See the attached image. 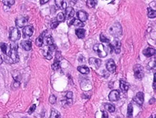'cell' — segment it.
<instances>
[{"mask_svg": "<svg viewBox=\"0 0 156 118\" xmlns=\"http://www.w3.org/2000/svg\"><path fill=\"white\" fill-rule=\"evenodd\" d=\"M7 56V57L6 58V60L9 63H15L18 62L19 57L17 54V45L9 46V50Z\"/></svg>", "mask_w": 156, "mask_h": 118, "instance_id": "6da1fadb", "label": "cell"}, {"mask_svg": "<svg viewBox=\"0 0 156 118\" xmlns=\"http://www.w3.org/2000/svg\"><path fill=\"white\" fill-rule=\"evenodd\" d=\"M109 33L111 36L115 38H119L121 36L122 34V28H121L120 23H116L112 25L109 28Z\"/></svg>", "mask_w": 156, "mask_h": 118, "instance_id": "7a4b0ae2", "label": "cell"}, {"mask_svg": "<svg viewBox=\"0 0 156 118\" xmlns=\"http://www.w3.org/2000/svg\"><path fill=\"white\" fill-rule=\"evenodd\" d=\"M93 49L100 57H105L107 55V52L102 44H96V45H94Z\"/></svg>", "mask_w": 156, "mask_h": 118, "instance_id": "3957f363", "label": "cell"}, {"mask_svg": "<svg viewBox=\"0 0 156 118\" xmlns=\"http://www.w3.org/2000/svg\"><path fill=\"white\" fill-rule=\"evenodd\" d=\"M9 39L12 41H16L20 38V31L17 28H11L9 31Z\"/></svg>", "mask_w": 156, "mask_h": 118, "instance_id": "277c9868", "label": "cell"}, {"mask_svg": "<svg viewBox=\"0 0 156 118\" xmlns=\"http://www.w3.org/2000/svg\"><path fill=\"white\" fill-rule=\"evenodd\" d=\"M134 76L137 79H142L144 77V70H143V67H142V65H135L134 66Z\"/></svg>", "mask_w": 156, "mask_h": 118, "instance_id": "5b68a950", "label": "cell"}, {"mask_svg": "<svg viewBox=\"0 0 156 118\" xmlns=\"http://www.w3.org/2000/svg\"><path fill=\"white\" fill-rule=\"evenodd\" d=\"M110 47H111V49H113L114 52H115L116 54H119L121 52V41H119V40L115 39V40L111 44Z\"/></svg>", "mask_w": 156, "mask_h": 118, "instance_id": "8992f818", "label": "cell"}, {"mask_svg": "<svg viewBox=\"0 0 156 118\" xmlns=\"http://www.w3.org/2000/svg\"><path fill=\"white\" fill-rule=\"evenodd\" d=\"M28 18L27 17H21L17 18L15 21L16 25L18 28H24L27 25L28 23Z\"/></svg>", "mask_w": 156, "mask_h": 118, "instance_id": "52a82bcc", "label": "cell"}, {"mask_svg": "<svg viewBox=\"0 0 156 118\" xmlns=\"http://www.w3.org/2000/svg\"><path fill=\"white\" fill-rule=\"evenodd\" d=\"M23 33L24 37L31 36L33 33V25H26L23 29Z\"/></svg>", "mask_w": 156, "mask_h": 118, "instance_id": "ba28073f", "label": "cell"}, {"mask_svg": "<svg viewBox=\"0 0 156 118\" xmlns=\"http://www.w3.org/2000/svg\"><path fill=\"white\" fill-rule=\"evenodd\" d=\"M119 96H120L119 92L118 91H116V90H113L109 94L108 98H109V100L111 102H116V101L119 100Z\"/></svg>", "mask_w": 156, "mask_h": 118, "instance_id": "9c48e42d", "label": "cell"}, {"mask_svg": "<svg viewBox=\"0 0 156 118\" xmlns=\"http://www.w3.org/2000/svg\"><path fill=\"white\" fill-rule=\"evenodd\" d=\"M134 101L138 105H142L144 102V94L142 92H138L134 98Z\"/></svg>", "mask_w": 156, "mask_h": 118, "instance_id": "30bf717a", "label": "cell"}, {"mask_svg": "<svg viewBox=\"0 0 156 118\" xmlns=\"http://www.w3.org/2000/svg\"><path fill=\"white\" fill-rule=\"evenodd\" d=\"M106 68L110 73H114L116 71V65L113 60H108L106 62Z\"/></svg>", "mask_w": 156, "mask_h": 118, "instance_id": "8fae6325", "label": "cell"}, {"mask_svg": "<svg viewBox=\"0 0 156 118\" xmlns=\"http://www.w3.org/2000/svg\"><path fill=\"white\" fill-rule=\"evenodd\" d=\"M77 16L78 17V20L81 21V22H82V23L87 21L88 17V13L83 11V10H80V11L77 12Z\"/></svg>", "mask_w": 156, "mask_h": 118, "instance_id": "7c38bea8", "label": "cell"}, {"mask_svg": "<svg viewBox=\"0 0 156 118\" xmlns=\"http://www.w3.org/2000/svg\"><path fill=\"white\" fill-rule=\"evenodd\" d=\"M89 63L90 65H92L93 67H95L96 68H98L101 65V60L99 59H97V58H90L89 59Z\"/></svg>", "mask_w": 156, "mask_h": 118, "instance_id": "4fadbf2b", "label": "cell"}, {"mask_svg": "<svg viewBox=\"0 0 156 118\" xmlns=\"http://www.w3.org/2000/svg\"><path fill=\"white\" fill-rule=\"evenodd\" d=\"M75 10L72 7H67L65 9V17H67L68 20L73 18L75 15Z\"/></svg>", "mask_w": 156, "mask_h": 118, "instance_id": "5bb4252c", "label": "cell"}, {"mask_svg": "<svg viewBox=\"0 0 156 118\" xmlns=\"http://www.w3.org/2000/svg\"><path fill=\"white\" fill-rule=\"evenodd\" d=\"M21 46L23 47V49H25V51H30L32 49V43L30 41H23L21 43Z\"/></svg>", "mask_w": 156, "mask_h": 118, "instance_id": "9a60e30c", "label": "cell"}, {"mask_svg": "<svg viewBox=\"0 0 156 118\" xmlns=\"http://www.w3.org/2000/svg\"><path fill=\"white\" fill-rule=\"evenodd\" d=\"M156 53L155 49H152V48H148V49H144L143 51V54L146 57H150L153 56Z\"/></svg>", "mask_w": 156, "mask_h": 118, "instance_id": "2e32d148", "label": "cell"}, {"mask_svg": "<svg viewBox=\"0 0 156 118\" xmlns=\"http://www.w3.org/2000/svg\"><path fill=\"white\" fill-rule=\"evenodd\" d=\"M56 7L60 9H66L67 8V4L64 1H61V0H56L55 1Z\"/></svg>", "mask_w": 156, "mask_h": 118, "instance_id": "e0dca14e", "label": "cell"}, {"mask_svg": "<svg viewBox=\"0 0 156 118\" xmlns=\"http://www.w3.org/2000/svg\"><path fill=\"white\" fill-rule=\"evenodd\" d=\"M120 88L122 91L127 92L129 88V84L124 81H120Z\"/></svg>", "mask_w": 156, "mask_h": 118, "instance_id": "ac0fdd59", "label": "cell"}, {"mask_svg": "<svg viewBox=\"0 0 156 118\" xmlns=\"http://www.w3.org/2000/svg\"><path fill=\"white\" fill-rule=\"evenodd\" d=\"M44 33H45V31H44L40 36H39L37 38H36V44L37 46H39V47H40L42 45H43V44H44Z\"/></svg>", "mask_w": 156, "mask_h": 118, "instance_id": "d6986e66", "label": "cell"}, {"mask_svg": "<svg viewBox=\"0 0 156 118\" xmlns=\"http://www.w3.org/2000/svg\"><path fill=\"white\" fill-rule=\"evenodd\" d=\"M77 70L82 74H88L90 73V69L88 68L87 66H85V65L79 66L77 67Z\"/></svg>", "mask_w": 156, "mask_h": 118, "instance_id": "ffe728a7", "label": "cell"}, {"mask_svg": "<svg viewBox=\"0 0 156 118\" xmlns=\"http://www.w3.org/2000/svg\"><path fill=\"white\" fill-rule=\"evenodd\" d=\"M77 36L80 38H83L85 36V30L82 28H77L75 31Z\"/></svg>", "mask_w": 156, "mask_h": 118, "instance_id": "44dd1931", "label": "cell"}, {"mask_svg": "<svg viewBox=\"0 0 156 118\" xmlns=\"http://www.w3.org/2000/svg\"><path fill=\"white\" fill-rule=\"evenodd\" d=\"M0 49H2V52H3V54H4L5 55H7L8 54V50H9V49H8V45L6 44L5 43H1L0 44Z\"/></svg>", "mask_w": 156, "mask_h": 118, "instance_id": "7402d4cb", "label": "cell"}, {"mask_svg": "<svg viewBox=\"0 0 156 118\" xmlns=\"http://www.w3.org/2000/svg\"><path fill=\"white\" fill-rule=\"evenodd\" d=\"M50 118H61L60 113H59L57 110H54V109H52L51 112Z\"/></svg>", "mask_w": 156, "mask_h": 118, "instance_id": "603a6c76", "label": "cell"}, {"mask_svg": "<svg viewBox=\"0 0 156 118\" xmlns=\"http://www.w3.org/2000/svg\"><path fill=\"white\" fill-rule=\"evenodd\" d=\"M148 16L150 18H155V17H156V10L152 9L151 8H148Z\"/></svg>", "mask_w": 156, "mask_h": 118, "instance_id": "cb8c5ba5", "label": "cell"}, {"mask_svg": "<svg viewBox=\"0 0 156 118\" xmlns=\"http://www.w3.org/2000/svg\"><path fill=\"white\" fill-rule=\"evenodd\" d=\"M96 4H97V1H94V0H88L86 2V4L89 8H93L96 7Z\"/></svg>", "mask_w": 156, "mask_h": 118, "instance_id": "d4e9b609", "label": "cell"}, {"mask_svg": "<svg viewBox=\"0 0 156 118\" xmlns=\"http://www.w3.org/2000/svg\"><path fill=\"white\" fill-rule=\"evenodd\" d=\"M105 108L109 112H113L115 111V106H113V104H105Z\"/></svg>", "mask_w": 156, "mask_h": 118, "instance_id": "484cf974", "label": "cell"}, {"mask_svg": "<svg viewBox=\"0 0 156 118\" xmlns=\"http://www.w3.org/2000/svg\"><path fill=\"white\" fill-rule=\"evenodd\" d=\"M132 113H133V106H132V103H130L128 105V108H127V118L132 117Z\"/></svg>", "mask_w": 156, "mask_h": 118, "instance_id": "4316f807", "label": "cell"}, {"mask_svg": "<svg viewBox=\"0 0 156 118\" xmlns=\"http://www.w3.org/2000/svg\"><path fill=\"white\" fill-rule=\"evenodd\" d=\"M59 67H60V62L58 60H54V62L53 63L52 65V69L54 70H57L59 69Z\"/></svg>", "mask_w": 156, "mask_h": 118, "instance_id": "83f0119b", "label": "cell"}, {"mask_svg": "<svg viewBox=\"0 0 156 118\" xmlns=\"http://www.w3.org/2000/svg\"><path fill=\"white\" fill-rule=\"evenodd\" d=\"M52 52L50 51L49 49H46L45 52H44V57L47 60H51L52 58Z\"/></svg>", "mask_w": 156, "mask_h": 118, "instance_id": "f1b7e54d", "label": "cell"}, {"mask_svg": "<svg viewBox=\"0 0 156 118\" xmlns=\"http://www.w3.org/2000/svg\"><path fill=\"white\" fill-rule=\"evenodd\" d=\"M65 15L62 12H59L58 15H57V17H56V20L59 23V22H63V21L65 20Z\"/></svg>", "mask_w": 156, "mask_h": 118, "instance_id": "f546056e", "label": "cell"}, {"mask_svg": "<svg viewBox=\"0 0 156 118\" xmlns=\"http://www.w3.org/2000/svg\"><path fill=\"white\" fill-rule=\"evenodd\" d=\"M148 67H150V68L152 70V71L155 72L156 73V62L155 61H151L149 62L148 64Z\"/></svg>", "mask_w": 156, "mask_h": 118, "instance_id": "4dcf8cb0", "label": "cell"}, {"mask_svg": "<svg viewBox=\"0 0 156 118\" xmlns=\"http://www.w3.org/2000/svg\"><path fill=\"white\" fill-rule=\"evenodd\" d=\"M46 44L48 45V46L54 44V41H53L52 37L50 36L46 37Z\"/></svg>", "mask_w": 156, "mask_h": 118, "instance_id": "1f68e13d", "label": "cell"}, {"mask_svg": "<svg viewBox=\"0 0 156 118\" xmlns=\"http://www.w3.org/2000/svg\"><path fill=\"white\" fill-rule=\"evenodd\" d=\"M100 41L103 42V43H107V44L110 43V40L105 36L103 34H100Z\"/></svg>", "mask_w": 156, "mask_h": 118, "instance_id": "d6a6232c", "label": "cell"}, {"mask_svg": "<svg viewBox=\"0 0 156 118\" xmlns=\"http://www.w3.org/2000/svg\"><path fill=\"white\" fill-rule=\"evenodd\" d=\"M73 25H75V26H77V27H83L84 26V23L80 21H79V20H77V19L75 20Z\"/></svg>", "mask_w": 156, "mask_h": 118, "instance_id": "836d02e7", "label": "cell"}, {"mask_svg": "<svg viewBox=\"0 0 156 118\" xmlns=\"http://www.w3.org/2000/svg\"><path fill=\"white\" fill-rule=\"evenodd\" d=\"M2 2L4 3V4L7 5V6H11L12 4H15V0H4V1H2Z\"/></svg>", "mask_w": 156, "mask_h": 118, "instance_id": "e575fe53", "label": "cell"}, {"mask_svg": "<svg viewBox=\"0 0 156 118\" xmlns=\"http://www.w3.org/2000/svg\"><path fill=\"white\" fill-rule=\"evenodd\" d=\"M56 102V97L54 96V95H51L50 97H49V102L51 104H55Z\"/></svg>", "mask_w": 156, "mask_h": 118, "instance_id": "d590c367", "label": "cell"}, {"mask_svg": "<svg viewBox=\"0 0 156 118\" xmlns=\"http://www.w3.org/2000/svg\"><path fill=\"white\" fill-rule=\"evenodd\" d=\"M36 104H33V105H32V106H30V108L29 109V110H28V114H31L36 110Z\"/></svg>", "mask_w": 156, "mask_h": 118, "instance_id": "8d00e7d4", "label": "cell"}, {"mask_svg": "<svg viewBox=\"0 0 156 118\" xmlns=\"http://www.w3.org/2000/svg\"><path fill=\"white\" fill-rule=\"evenodd\" d=\"M59 22L58 21H56V22H53L51 23V28H56V27L59 25Z\"/></svg>", "mask_w": 156, "mask_h": 118, "instance_id": "74e56055", "label": "cell"}, {"mask_svg": "<svg viewBox=\"0 0 156 118\" xmlns=\"http://www.w3.org/2000/svg\"><path fill=\"white\" fill-rule=\"evenodd\" d=\"M72 95H73L72 92H71V91H69V92H67V94H66V98H67V99H72Z\"/></svg>", "mask_w": 156, "mask_h": 118, "instance_id": "f35d334b", "label": "cell"}, {"mask_svg": "<svg viewBox=\"0 0 156 118\" xmlns=\"http://www.w3.org/2000/svg\"><path fill=\"white\" fill-rule=\"evenodd\" d=\"M20 82L19 81H15L14 83H13V87L15 88H19L20 87Z\"/></svg>", "mask_w": 156, "mask_h": 118, "instance_id": "ab89813d", "label": "cell"}, {"mask_svg": "<svg viewBox=\"0 0 156 118\" xmlns=\"http://www.w3.org/2000/svg\"><path fill=\"white\" fill-rule=\"evenodd\" d=\"M153 88L156 91V73L154 75V81H153V84H152Z\"/></svg>", "mask_w": 156, "mask_h": 118, "instance_id": "60d3db41", "label": "cell"}, {"mask_svg": "<svg viewBox=\"0 0 156 118\" xmlns=\"http://www.w3.org/2000/svg\"><path fill=\"white\" fill-rule=\"evenodd\" d=\"M75 20V18H72V19H69V20H68V23H67V24H68L69 26H70V25H73Z\"/></svg>", "mask_w": 156, "mask_h": 118, "instance_id": "b9f144b4", "label": "cell"}, {"mask_svg": "<svg viewBox=\"0 0 156 118\" xmlns=\"http://www.w3.org/2000/svg\"><path fill=\"white\" fill-rule=\"evenodd\" d=\"M101 118H108V114L106 112H103V114H102V117Z\"/></svg>", "mask_w": 156, "mask_h": 118, "instance_id": "7bdbcfd3", "label": "cell"}, {"mask_svg": "<svg viewBox=\"0 0 156 118\" xmlns=\"http://www.w3.org/2000/svg\"><path fill=\"white\" fill-rule=\"evenodd\" d=\"M61 58V53L59 52H57L56 53V60H59V59Z\"/></svg>", "mask_w": 156, "mask_h": 118, "instance_id": "ee69618b", "label": "cell"}, {"mask_svg": "<svg viewBox=\"0 0 156 118\" xmlns=\"http://www.w3.org/2000/svg\"><path fill=\"white\" fill-rule=\"evenodd\" d=\"M48 2V0H40V2L41 4H46V3H47Z\"/></svg>", "mask_w": 156, "mask_h": 118, "instance_id": "f6af8a7d", "label": "cell"}, {"mask_svg": "<svg viewBox=\"0 0 156 118\" xmlns=\"http://www.w3.org/2000/svg\"><path fill=\"white\" fill-rule=\"evenodd\" d=\"M154 101H155V99H150V104H152V103H154Z\"/></svg>", "mask_w": 156, "mask_h": 118, "instance_id": "bcb514c9", "label": "cell"}, {"mask_svg": "<svg viewBox=\"0 0 156 118\" xmlns=\"http://www.w3.org/2000/svg\"><path fill=\"white\" fill-rule=\"evenodd\" d=\"M2 62H3V60H2V56L0 55V65L2 63Z\"/></svg>", "mask_w": 156, "mask_h": 118, "instance_id": "7dc6e473", "label": "cell"}, {"mask_svg": "<svg viewBox=\"0 0 156 118\" xmlns=\"http://www.w3.org/2000/svg\"><path fill=\"white\" fill-rule=\"evenodd\" d=\"M149 118H156V114H153L152 116H150Z\"/></svg>", "mask_w": 156, "mask_h": 118, "instance_id": "c3c4849f", "label": "cell"}]
</instances>
